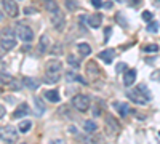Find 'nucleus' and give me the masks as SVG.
I'll use <instances>...</instances> for the list:
<instances>
[{"label": "nucleus", "mask_w": 160, "mask_h": 144, "mask_svg": "<svg viewBox=\"0 0 160 144\" xmlns=\"http://www.w3.org/2000/svg\"><path fill=\"white\" fill-rule=\"evenodd\" d=\"M19 138V133H18V130L15 127H11V125H7V127H2L0 128V139L5 141V142H16Z\"/></svg>", "instance_id": "nucleus-1"}, {"label": "nucleus", "mask_w": 160, "mask_h": 144, "mask_svg": "<svg viewBox=\"0 0 160 144\" xmlns=\"http://www.w3.org/2000/svg\"><path fill=\"white\" fill-rule=\"evenodd\" d=\"M90 96H87V95H75L74 98H72V106L77 109V111H80V112H85V111H88L90 109Z\"/></svg>", "instance_id": "nucleus-2"}, {"label": "nucleus", "mask_w": 160, "mask_h": 144, "mask_svg": "<svg viewBox=\"0 0 160 144\" xmlns=\"http://www.w3.org/2000/svg\"><path fill=\"white\" fill-rule=\"evenodd\" d=\"M16 34H18V37H19V40H22V42H32L34 40V32H32V29L31 27H28V26H16Z\"/></svg>", "instance_id": "nucleus-3"}, {"label": "nucleus", "mask_w": 160, "mask_h": 144, "mask_svg": "<svg viewBox=\"0 0 160 144\" xmlns=\"http://www.w3.org/2000/svg\"><path fill=\"white\" fill-rule=\"evenodd\" d=\"M2 7L10 18H16L19 15V10H18V5L15 0H2Z\"/></svg>", "instance_id": "nucleus-4"}, {"label": "nucleus", "mask_w": 160, "mask_h": 144, "mask_svg": "<svg viewBox=\"0 0 160 144\" xmlns=\"http://www.w3.org/2000/svg\"><path fill=\"white\" fill-rule=\"evenodd\" d=\"M127 96H128L130 101H133L135 104H146V102H148V99L141 95V91H139L138 88H135V90H127Z\"/></svg>", "instance_id": "nucleus-5"}, {"label": "nucleus", "mask_w": 160, "mask_h": 144, "mask_svg": "<svg viewBox=\"0 0 160 144\" xmlns=\"http://www.w3.org/2000/svg\"><path fill=\"white\" fill-rule=\"evenodd\" d=\"M0 47H2L3 51H10L16 47V40H15V35H2L0 38Z\"/></svg>", "instance_id": "nucleus-6"}, {"label": "nucleus", "mask_w": 160, "mask_h": 144, "mask_svg": "<svg viewBox=\"0 0 160 144\" xmlns=\"http://www.w3.org/2000/svg\"><path fill=\"white\" fill-rule=\"evenodd\" d=\"M51 22H53V26H55L56 31H62L64 26H66V18H64V15H61L59 11L53 13L51 15Z\"/></svg>", "instance_id": "nucleus-7"}, {"label": "nucleus", "mask_w": 160, "mask_h": 144, "mask_svg": "<svg viewBox=\"0 0 160 144\" xmlns=\"http://www.w3.org/2000/svg\"><path fill=\"white\" fill-rule=\"evenodd\" d=\"M45 71H47V74H61V71H62V64H61L58 59H51V61L47 62Z\"/></svg>", "instance_id": "nucleus-8"}, {"label": "nucleus", "mask_w": 160, "mask_h": 144, "mask_svg": "<svg viewBox=\"0 0 160 144\" xmlns=\"http://www.w3.org/2000/svg\"><path fill=\"white\" fill-rule=\"evenodd\" d=\"M115 50L114 48H109V50H102L101 53H98V58L99 59H102L106 64H111L112 61H114V58H115Z\"/></svg>", "instance_id": "nucleus-9"}, {"label": "nucleus", "mask_w": 160, "mask_h": 144, "mask_svg": "<svg viewBox=\"0 0 160 144\" xmlns=\"http://www.w3.org/2000/svg\"><path fill=\"white\" fill-rule=\"evenodd\" d=\"M29 112H31V109H29L28 104H26V102H21L19 106L16 107V111L13 112V117H11V119H16V120H19L21 117H26Z\"/></svg>", "instance_id": "nucleus-10"}, {"label": "nucleus", "mask_w": 160, "mask_h": 144, "mask_svg": "<svg viewBox=\"0 0 160 144\" xmlns=\"http://www.w3.org/2000/svg\"><path fill=\"white\" fill-rule=\"evenodd\" d=\"M34 114L37 115V117H42L43 114H45V104H43V101H42V98L40 96H34Z\"/></svg>", "instance_id": "nucleus-11"}, {"label": "nucleus", "mask_w": 160, "mask_h": 144, "mask_svg": "<svg viewBox=\"0 0 160 144\" xmlns=\"http://www.w3.org/2000/svg\"><path fill=\"white\" fill-rule=\"evenodd\" d=\"M87 22H88L90 27L98 29L99 26H101V22H102V15H99V13H96V15H90L88 19H87Z\"/></svg>", "instance_id": "nucleus-12"}, {"label": "nucleus", "mask_w": 160, "mask_h": 144, "mask_svg": "<svg viewBox=\"0 0 160 144\" xmlns=\"http://www.w3.org/2000/svg\"><path fill=\"white\" fill-rule=\"evenodd\" d=\"M135 78H136V71L135 69H127L125 75H123V85L131 87L133 83H135Z\"/></svg>", "instance_id": "nucleus-13"}, {"label": "nucleus", "mask_w": 160, "mask_h": 144, "mask_svg": "<svg viewBox=\"0 0 160 144\" xmlns=\"http://www.w3.org/2000/svg\"><path fill=\"white\" fill-rule=\"evenodd\" d=\"M106 127H108V132L111 130L112 133H118V130H120V123L114 119L112 115H109V117H106Z\"/></svg>", "instance_id": "nucleus-14"}, {"label": "nucleus", "mask_w": 160, "mask_h": 144, "mask_svg": "<svg viewBox=\"0 0 160 144\" xmlns=\"http://www.w3.org/2000/svg\"><path fill=\"white\" fill-rule=\"evenodd\" d=\"M22 85H24L26 88H29L31 91H35V90L40 87V82L35 80V78H32V77H24V78H22Z\"/></svg>", "instance_id": "nucleus-15"}, {"label": "nucleus", "mask_w": 160, "mask_h": 144, "mask_svg": "<svg viewBox=\"0 0 160 144\" xmlns=\"http://www.w3.org/2000/svg\"><path fill=\"white\" fill-rule=\"evenodd\" d=\"M114 107L118 111L120 117H127V115L130 114V106H128L127 102H118V101H115V102H114Z\"/></svg>", "instance_id": "nucleus-16"}, {"label": "nucleus", "mask_w": 160, "mask_h": 144, "mask_svg": "<svg viewBox=\"0 0 160 144\" xmlns=\"http://www.w3.org/2000/svg\"><path fill=\"white\" fill-rule=\"evenodd\" d=\"M48 45H50V38H48V35H42V37H40V42H38V48H37L38 55H43L45 51L48 50Z\"/></svg>", "instance_id": "nucleus-17"}, {"label": "nucleus", "mask_w": 160, "mask_h": 144, "mask_svg": "<svg viewBox=\"0 0 160 144\" xmlns=\"http://www.w3.org/2000/svg\"><path fill=\"white\" fill-rule=\"evenodd\" d=\"M45 10L48 13H58L59 11V7H58V2H55V0H45Z\"/></svg>", "instance_id": "nucleus-18"}, {"label": "nucleus", "mask_w": 160, "mask_h": 144, "mask_svg": "<svg viewBox=\"0 0 160 144\" xmlns=\"http://www.w3.org/2000/svg\"><path fill=\"white\" fill-rule=\"evenodd\" d=\"M45 98L48 99V101H51V102H59V99H61V96H59V93L56 90H48V91H45Z\"/></svg>", "instance_id": "nucleus-19"}, {"label": "nucleus", "mask_w": 160, "mask_h": 144, "mask_svg": "<svg viewBox=\"0 0 160 144\" xmlns=\"http://www.w3.org/2000/svg\"><path fill=\"white\" fill-rule=\"evenodd\" d=\"M139 91H141V95L146 98V99H148V101H151L152 99V95H151V90L148 88V85H146V83H139L138 87H136Z\"/></svg>", "instance_id": "nucleus-20"}, {"label": "nucleus", "mask_w": 160, "mask_h": 144, "mask_svg": "<svg viewBox=\"0 0 160 144\" xmlns=\"http://www.w3.org/2000/svg\"><path fill=\"white\" fill-rule=\"evenodd\" d=\"M83 130L87 133H95L98 130V125H96V122H93V120H85L83 122Z\"/></svg>", "instance_id": "nucleus-21"}, {"label": "nucleus", "mask_w": 160, "mask_h": 144, "mask_svg": "<svg viewBox=\"0 0 160 144\" xmlns=\"http://www.w3.org/2000/svg\"><path fill=\"white\" fill-rule=\"evenodd\" d=\"M77 50H78V53L82 55V56L91 55V47H90L88 43H78V45H77Z\"/></svg>", "instance_id": "nucleus-22"}, {"label": "nucleus", "mask_w": 160, "mask_h": 144, "mask_svg": "<svg viewBox=\"0 0 160 144\" xmlns=\"http://www.w3.org/2000/svg\"><path fill=\"white\" fill-rule=\"evenodd\" d=\"M87 72H88V75H96L99 71H98V64L95 62V61H90L88 64H87Z\"/></svg>", "instance_id": "nucleus-23"}, {"label": "nucleus", "mask_w": 160, "mask_h": 144, "mask_svg": "<svg viewBox=\"0 0 160 144\" xmlns=\"http://www.w3.org/2000/svg\"><path fill=\"white\" fill-rule=\"evenodd\" d=\"M158 27H160V22L158 21H154V19H151L149 22H148V32H151V34H155L157 31H158Z\"/></svg>", "instance_id": "nucleus-24"}, {"label": "nucleus", "mask_w": 160, "mask_h": 144, "mask_svg": "<svg viewBox=\"0 0 160 144\" xmlns=\"http://www.w3.org/2000/svg\"><path fill=\"white\" fill-rule=\"evenodd\" d=\"M59 74H45V83H58V80H59Z\"/></svg>", "instance_id": "nucleus-25"}, {"label": "nucleus", "mask_w": 160, "mask_h": 144, "mask_svg": "<svg viewBox=\"0 0 160 144\" xmlns=\"http://www.w3.org/2000/svg\"><path fill=\"white\" fill-rule=\"evenodd\" d=\"M31 128H32V123H31L29 120H24V122H21V123H19V127H18V130H19L21 133H28Z\"/></svg>", "instance_id": "nucleus-26"}, {"label": "nucleus", "mask_w": 160, "mask_h": 144, "mask_svg": "<svg viewBox=\"0 0 160 144\" xmlns=\"http://www.w3.org/2000/svg\"><path fill=\"white\" fill-rule=\"evenodd\" d=\"M115 21L118 26H122V27H128V21L125 19V16L122 15V13H117L115 15Z\"/></svg>", "instance_id": "nucleus-27"}, {"label": "nucleus", "mask_w": 160, "mask_h": 144, "mask_svg": "<svg viewBox=\"0 0 160 144\" xmlns=\"http://www.w3.org/2000/svg\"><path fill=\"white\" fill-rule=\"evenodd\" d=\"M68 62L71 64L72 67H75V69H78V67H80V61H78L74 55H69V56H68Z\"/></svg>", "instance_id": "nucleus-28"}, {"label": "nucleus", "mask_w": 160, "mask_h": 144, "mask_svg": "<svg viewBox=\"0 0 160 144\" xmlns=\"http://www.w3.org/2000/svg\"><path fill=\"white\" fill-rule=\"evenodd\" d=\"M142 50L146 51V53H157V51H158V45H155V43H149V45H146Z\"/></svg>", "instance_id": "nucleus-29"}, {"label": "nucleus", "mask_w": 160, "mask_h": 144, "mask_svg": "<svg viewBox=\"0 0 160 144\" xmlns=\"http://www.w3.org/2000/svg\"><path fill=\"white\" fill-rule=\"evenodd\" d=\"M13 80V77L10 75V74H5V72H0V82L2 83H7V85H10V82Z\"/></svg>", "instance_id": "nucleus-30"}, {"label": "nucleus", "mask_w": 160, "mask_h": 144, "mask_svg": "<svg viewBox=\"0 0 160 144\" xmlns=\"http://www.w3.org/2000/svg\"><path fill=\"white\" fill-rule=\"evenodd\" d=\"M111 35H112V27H106V29H104V43L109 42Z\"/></svg>", "instance_id": "nucleus-31"}, {"label": "nucleus", "mask_w": 160, "mask_h": 144, "mask_svg": "<svg viewBox=\"0 0 160 144\" xmlns=\"http://www.w3.org/2000/svg\"><path fill=\"white\" fill-rule=\"evenodd\" d=\"M141 18L144 19V21H151V19H154V15H152V13L151 11H142V15H141Z\"/></svg>", "instance_id": "nucleus-32"}, {"label": "nucleus", "mask_w": 160, "mask_h": 144, "mask_svg": "<svg viewBox=\"0 0 160 144\" xmlns=\"http://www.w3.org/2000/svg\"><path fill=\"white\" fill-rule=\"evenodd\" d=\"M151 78L154 82H160V69H157V71H154L152 74H151Z\"/></svg>", "instance_id": "nucleus-33"}, {"label": "nucleus", "mask_w": 160, "mask_h": 144, "mask_svg": "<svg viewBox=\"0 0 160 144\" xmlns=\"http://www.w3.org/2000/svg\"><path fill=\"white\" fill-rule=\"evenodd\" d=\"M35 13H37V8H32V7H26L24 8V15H35Z\"/></svg>", "instance_id": "nucleus-34"}, {"label": "nucleus", "mask_w": 160, "mask_h": 144, "mask_svg": "<svg viewBox=\"0 0 160 144\" xmlns=\"http://www.w3.org/2000/svg\"><path fill=\"white\" fill-rule=\"evenodd\" d=\"M122 71H127V64H125V62H118V64H117V67H115V72L120 74Z\"/></svg>", "instance_id": "nucleus-35"}, {"label": "nucleus", "mask_w": 160, "mask_h": 144, "mask_svg": "<svg viewBox=\"0 0 160 144\" xmlns=\"http://www.w3.org/2000/svg\"><path fill=\"white\" fill-rule=\"evenodd\" d=\"M51 55H62V45H56L51 50Z\"/></svg>", "instance_id": "nucleus-36"}, {"label": "nucleus", "mask_w": 160, "mask_h": 144, "mask_svg": "<svg viewBox=\"0 0 160 144\" xmlns=\"http://www.w3.org/2000/svg\"><path fill=\"white\" fill-rule=\"evenodd\" d=\"M90 2H91V5L95 7L96 10H99L102 7V0H90Z\"/></svg>", "instance_id": "nucleus-37"}, {"label": "nucleus", "mask_w": 160, "mask_h": 144, "mask_svg": "<svg viewBox=\"0 0 160 144\" xmlns=\"http://www.w3.org/2000/svg\"><path fill=\"white\" fill-rule=\"evenodd\" d=\"M66 8H68V10H75L77 8V3H74L72 0H68V2H66Z\"/></svg>", "instance_id": "nucleus-38"}, {"label": "nucleus", "mask_w": 160, "mask_h": 144, "mask_svg": "<svg viewBox=\"0 0 160 144\" xmlns=\"http://www.w3.org/2000/svg\"><path fill=\"white\" fill-rule=\"evenodd\" d=\"M101 112H102V106L99 107V106H96L95 109H93V117H99L101 115Z\"/></svg>", "instance_id": "nucleus-39"}, {"label": "nucleus", "mask_w": 160, "mask_h": 144, "mask_svg": "<svg viewBox=\"0 0 160 144\" xmlns=\"http://www.w3.org/2000/svg\"><path fill=\"white\" fill-rule=\"evenodd\" d=\"M0 35H15V32H13V29H3L2 32H0Z\"/></svg>", "instance_id": "nucleus-40"}, {"label": "nucleus", "mask_w": 160, "mask_h": 144, "mask_svg": "<svg viewBox=\"0 0 160 144\" xmlns=\"http://www.w3.org/2000/svg\"><path fill=\"white\" fill-rule=\"evenodd\" d=\"M66 78H68V80H69V82H72V80H75V74L69 71L68 74H66Z\"/></svg>", "instance_id": "nucleus-41"}, {"label": "nucleus", "mask_w": 160, "mask_h": 144, "mask_svg": "<svg viewBox=\"0 0 160 144\" xmlns=\"http://www.w3.org/2000/svg\"><path fill=\"white\" fill-rule=\"evenodd\" d=\"M139 5H141V0H131V3H130L131 8H138Z\"/></svg>", "instance_id": "nucleus-42"}, {"label": "nucleus", "mask_w": 160, "mask_h": 144, "mask_svg": "<svg viewBox=\"0 0 160 144\" xmlns=\"http://www.w3.org/2000/svg\"><path fill=\"white\" fill-rule=\"evenodd\" d=\"M75 80H77V82H80V83H83V85H87V83H88L82 75H75Z\"/></svg>", "instance_id": "nucleus-43"}, {"label": "nucleus", "mask_w": 160, "mask_h": 144, "mask_svg": "<svg viewBox=\"0 0 160 144\" xmlns=\"http://www.w3.org/2000/svg\"><path fill=\"white\" fill-rule=\"evenodd\" d=\"M87 19H88V15H80L78 22H80V24H85V22H87Z\"/></svg>", "instance_id": "nucleus-44"}, {"label": "nucleus", "mask_w": 160, "mask_h": 144, "mask_svg": "<svg viewBox=\"0 0 160 144\" xmlns=\"http://www.w3.org/2000/svg\"><path fill=\"white\" fill-rule=\"evenodd\" d=\"M112 5H114V3L111 2V0H109V2H102V7H104V8H108V10H111Z\"/></svg>", "instance_id": "nucleus-45"}, {"label": "nucleus", "mask_w": 160, "mask_h": 144, "mask_svg": "<svg viewBox=\"0 0 160 144\" xmlns=\"http://www.w3.org/2000/svg\"><path fill=\"white\" fill-rule=\"evenodd\" d=\"M5 112H7V109H5V106H2V104H0V119H2V117L5 115Z\"/></svg>", "instance_id": "nucleus-46"}, {"label": "nucleus", "mask_w": 160, "mask_h": 144, "mask_svg": "<svg viewBox=\"0 0 160 144\" xmlns=\"http://www.w3.org/2000/svg\"><path fill=\"white\" fill-rule=\"evenodd\" d=\"M69 133H72V135H77V128H75V127H69Z\"/></svg>", "instance_id": "nucleus-47"}, {"label": "nucleus", "mask_w": 160, "mask_h": 144, "mask_svg": "<svg viewBox=\"0 0 160 144\" xmlns=\"http://www.w3.org/2000/svg\"><path fill=\"white\" fill-rule=\"evenodd\" d=\"M3 16H5V15H3V13H2V11H0V21H2V19H3Z\"/></svg>", "instance_id": "nucleus-48"}, {"label": "nucleus", "mask_w": 160, "mask_h": 144, "mask_svg": "<svg viewBox=\"0 0 160 144\" xmlns=\"http://www.w3.org/2000/svg\"><path fill=\"white\" fill-rule=\"evenodd\" d=\"M0 95H2V90H0Z\"/></svg>", "instance_id": "nucleus-49"}, {"label": "nucleus", "mask_w": 160, "mask_h": 144, "mask_svg": "<svg viewBox=\"0 0 160 144\" xmlns=\"http://www.w3.org/2000/svg\"><path fill=\"white\" fill-rule=\"evenodd\" d=\"M158 136H160V132H158Z\"/></svg>", "instance_id": "nucleus-50"}, {"label": "nucleus", "mask_w": 160, "mask_h": 144, "mask_svg": "<svg viewBox=\"0 0 160 144\" xmlns=\"http://www.w3.org/2000/svg\"><path fill=\"white\" fill-rule=\"evenodd\" d=\"M158 2H160V0H158Z\"/></svg>", "instance_id": "nucleus-51"}]
</instances>
